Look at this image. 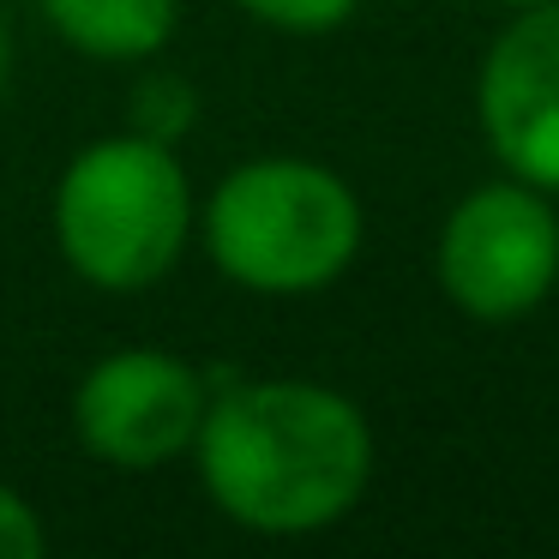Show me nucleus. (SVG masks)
Instances as JSON below:
<instances>
[{"mask_svg": "<svg viewBox=\"0 0 559 559\" xmlns=\"http://www.w3.org/2000/svg\"><path fill=\"white\" fill-rule=\"evenodd\" d=\"M193 463L235 530L295 542L361 506L373 481V427L361 403L319 379H241L211 391Z\"/></svg>", "mask_w": 559, "mask_h": 559, "instance_id": "f257e3e1", "label": "nucleus"}, {"mask_svg": "<svg viewBox=\"0 0 559 559\" xmlns=\"http://www.w3.org/2000/svg\"><path fill=\"white\" fill-rule=\"evenodd\" d=\"M205 253L235 289L295 301L319 295L361 253V199L313 157L235 163L199 211Z\"/></svg>", "mask_w": 559, "mask_h": 559, "instance_id": "f03ea898", "label": "nucleus"}, {"mask_svg": "<svg viewBox=\"0 0 559 559\" xmlns=\"http://www.w3.org/2000/svg\"><path fill=\"white\" fill-rule=\"evenodd\" d=\"M193 181L169 139L115 133L85 145L55 181L49 229L67 271L103 295L157 289L193 241Z\"/></svg>", "mask_w": 559, "mask_h": 559, "instance_id": "7ed1b4c3", "label": "nucleus"}, {"mask_svg": "<svg viewBox=\"0 0 559 559\" xmlns=\"http://www.w3.org/2000/svg\"><path fill=\"white\" fill-rule=\"evenodd\" d=\"M433 277L445 301L475 325L530 319L559 283L554 193L518 181V175L469 187L439 223Z\"/></svg>", "mask_w": 559, "mask_h": 559, "instance_id": "20e7f679", "label": "nucleus"}, {"mask_svg": "<svg viewBox=\"0 0 559 559\" xmlns=\"http://www.w3.org/2000/svg\"><path fill=\"white\" fill-rule=\"evenodd\" d=\"M211 409V379L175 349H109L73 385V433L97 463L127 475L187 457Z\"/></svg>", "mask_w": 559, "mask_h": 559, "instance_id": "39448f33", "label": "nucleus"}, {"mask_svg": "<svg viewBox=\"0 0 559 559\" xmlns=\"http://www.w3.org/2000/svg\"><path fill=\"white\" fill-rule=\"evenodd\" d=\"M475 115L499 169L559 199V0L518 7L487 43Z\"/></svg>", "mask_w": 559, "mask_h": 559, "instance_id": "423d86ee", "label": "nucleus"}, {"mask_svg": "<svg viewBox=\"0 0 559 559\" xmlns=\"http://www.w3.org/2000/svg\"><path fill=\"white\" fill-rule=\"evenodd\" d=\"M49 31L85 61L133 67L169 49L181 0H37Z\"/></svg>", "mask_w": 559, "mask_h": 559, "instance_id": "0eeeda50", "label": "nucleus"}, {"mask_svg": "<svg viewBox=\"0 0 559 559\" xmlns=\"http://www.w3.org/2000/svg\"><path fill=\"white\" fill-rule=\"evenodd\" d=\"M235 7L271 31H289V37H325V31L349 25L361 0H235Z\"/></svg>", "mask_w": 559, "mask_h": 559, "instance_id": "6e6552de", "label": "nucleus"}, {"mask_svg": "<svg viewBox=\"0 0 559 559\" xmlns=\"http://www.w3.org/2000/svg\"><path fill=\"white\" fill-rule=\"evenodd\" d=\"M43 547H49V530H43L37 506L0 481V559H37Z\"/></svg>", "mask_w": 559, "mask_h": 559, "instance_id": "1a4fd4ad", "label": "nucleus"}, {"mask_svg": "<svg viewBox=\"0 0 559 559\" xmlns=\"http://www.w3.org/2000/svg\"><path fill=\"white\" fill-rule=\"evenodd\" d=\"M7 73H13V31L0 19V91H7Z\"/></svg>", "mask_w": 559, "mask_h": 559, "instance_id": "9d476101", "label": "nucleus"}, {"mask_svg": "<svg viewBox=\"0 0 559 559\" xmlns=\"http://www.w3.org/2000/svg\"><path fill=\"white\" fill-rule=\"evenodd\" d=\"M493 7H506V13H518V7H542V0H493Z\"/></svg>", "mask_w": 559, "mask_h": 559, "instance_id": "9b49d317", "label": "nucleus"}]
</instances>
